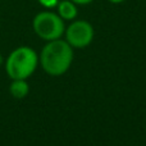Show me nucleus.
Instances as JSON below:
<instances>
[{"label":"nucleus","mask_w":146,"mask_h":146,"mask_svg":"<svg viewBox=\"0 0 146 146\" xmlns=\"http://www.w3.org/2000/svg\"><path fill=\"white\" fill-rule=\"evenodd\" d=\"M72 62L73 48L62 38L48 41L40 54L41 67L50 76L64 74L69 69Z\"/></svg>","instance_id":"nucleus-1"},{"label":"nucleus","mask_w":146,"mask_h":146,"mask_svg":"<svg viewBox=\"0 0 146 146\" xmlns=\"http://www.w3.org/2000/svg\"><path fill=\"white\" fill-rule=\"evenodd\" d=\"M38 55L28 46L14 49L5 60V72L12 80H27L36 71Z\"/></svg>","instance_id":"nucleus-2"},{"label":"nucleus","mask_w":146,"mask_h":146,"mask_svg":"<svg viewBox=\"0 0 146 146\" xmlns=\"http://www.w3.org/2000/svg\"><path fill=\"white\" fill-rule=\"evenodd\" d=\"M32 27L36 35L45 41L60 38L66 32L64 21L59 17L58 13H53L49 10L40 12L35 15L32 21Z\"/></svg>","instance_id":"nucleus-3"},{"label":"nucleus","mask_w":146,"mask_h":146,"mask_svg":"<svg viewBox=\"0 0 146 146\" xmlns=\"http://www.w3.org/2000/svg\"><path fill=\"white\" fill-rule=\"evenodd\" d=\"M66 41L76 49H83L94 40V27L87 21H74L66 30Z\"/></svg>","instance_id":"nucleus-4"},{"label":"nucleus","mask_w":146,"mask_h":146,"mask_svg":"<svg viewBox=\"0 0 146 146\" xmlns=\"http://www.w3.org/2000/svg\"><path fill=\"white\" fill-rule=\"evenodd\" d=\"M56 10H58V15L63 21H73L78 14L77 4L72 0H59Z\"/></svg>","instance_id":"nucleus-5"},{"label":"nucleus","mask_w":146,"mask_h":146,"mask_svg":"<svg viewBox=\"0 0 146 146\" xmlns=\"http://www.w3.org/2000/svg\"><path fill=\"white\" fill-rule=\"evenodd\" d=\"M9 91L14 99H23L30 92V86L26 80H12Z\"/></svg>","instance_id":"nucleus-6"},{"label":"nucleus","mask_w":146,"mask_h":146,"mask_svg":"<svg viewBox=\"0 0 146 146\" xmlns=\"http://www.w3.org/2000/svg\"><path fill=\"white\" fill-rule=\"evenodd\" d=\"M37 1H38V4L42 5L46 9H53V8H56L59 0H37Z\"/></svg>","instance_id":"nucleus-7"},{"label":"nucleus","mask_w":146,"mask_h":146,"mask_svg":"<svg viewBox=\"0 0 146 146\" xmlns=\"http://www.w3.org/2000/svg\"><path fill=\"white\" fill-rule=\"evenodd\" d=\"M73 3H76L77 5H87L90 3H92L94 0H72Z\"/></svg>","instance_id":"nucleus-8"},{"label":"nucleus","mask_w":146,"mask_h":146,"mask_svg":"<svg viewBox=\"0 0 146 146\" xmlns=\"http://www.w3.org/2000/svg\"><path fill=\"white\" fill-rule=\"evenodd\" d=\"M108 1H110V3H113V4H121V3H123V1H126V0H108Z\"/></svg>","instance_id":"nucleus-9"},{"label":"nucleus","mask_w":146,"mask_h":146,"mask_svg":"<svg viewBox=\"0 0 146 146\" xmlns=\"http://www.w3.org/2000/svg\"><path fill=\"white\" fill-rule=\"evenodd\" d=\"M1 63H3V56H1V54H0V66H1Z\"/></svg>","instance_id":"nucleus-10"}]
</instances>
